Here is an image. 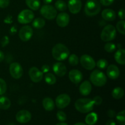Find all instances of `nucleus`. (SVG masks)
I'll list each match as a JSON object with an SVG mask.
<instances>
[{
	"mask_svg": "<svg viewBox=\"0 0 125 125\" xmlns=\"http://www.w3.org/2000/svg\"><path fill=\"white\" fill-rule=\"evenodd\" d=\"M70 51L68 48L62 43H57L52 48V56L57 61H62L68 58Z\"/></svg>",
	"mask_w": 125,
	"mask_h": 125,
	"instance_id": "1",
	"label": "nucleus"
},
{
	"mask_svg": "<svg viewBox=\"0 0 125 125\" xmlns=\"http://www.w3.org/2000/svg\"><path fill=\"white\" fill-rule=\"evenodd\" d=\"M94 105L93 100L90 98H79L74 103L76 109L83 114L91 112L94 109Z\"/></svg>",
	"mask_w": 125,
	"mask_h": 125,
	"instance_id": "2",
	"label": "nucleus"
},
{
	"mask_svg": "<svg viewBox=\"0 0 125 125\" xmlns=\"http://www.w3.org/2000/svg\"><path fill=\"white\" fill-rule=\"evenodd\" d=\"M101 9V4L98 0H87L84 7V12L89 17H94L100 13Z\"/></svg>",
	"mask_w": 125,
	"mask_h": 125,
	"instance_id": "3",
	"label": "nucleus"
},
{
	"mask_svg": "<svg viewBox=\"0 0 125 125\" xmlns=\"http://www.w3.org/2000/svg\"><path fill=\"white\" fill-rule=\"evenodd\" d=\"M90 80L95 86L103 87L107 83V77L101 71L95 70L90 74Z\"/></svg>",
	"mask_w": 125,
	"mask_h": 125,
	"instance_id": "4",
	"label": "nucleus"
},
{
	"mask_svg": "<svg viewBox=\"0 0 125 125\" xmlns=\"http://www.w3.org/2000/svg\"><path fill=\"white\" fill-rule=\"evenodd\" d=\"M117 35L116 28L112 24L106 26L101 33V39L104 42H111L114 40Z\"/></svg>",
	"mask_w": 125,
	"mask_h": 125,
	"instance_id": "5",
	"label": "nucleus"
},
{
	"mask_svg": "<svg viewBox=\"0 0 125 125\" xmlns=\"http://www.w3.org/2000/svg\"><path fill=\"white\" fill-rule=\"evenodd\" d=\"M40 13L45 18L51 20L56 18L57 12L54 7L51 5L45 4L40 9Z\"/></svg>",
	"mask_w": 125,
	"mask_h": 125,
	"instance_id": "6",
	"label": "nucleus"
},
{
	"mask_svg": "<svg viewBox=\"0 0 125 125\" xmlns=\"http://www.w3.org/2000/svg\"><path fill=\"white\" fill-rule=\"evenodd\" d=\"M34 18V13L31 10L24 9L20 12L17 20L20 24H28L31 23Z\"/></svg>",
	"mask_w": 125,
	"mask_h": 125,
	"instance_id": "7",
	"label": "nucleus"
},
{
	"mask_svg": "<svg viewBox=\"0 0 125 125\" xmlns=\"http://www.w3.org/2000/svg\"><path fill=\"white\" fill-rule=\"evenodd\" d=\"M9 72L11 76L15 79H20L23 74V69L18 62H12L9 66Z\"/></svg>",
	"mask_w": 125,
	"mask_h": 125,
	"instance_id": "8",
	"label": "nucleus"
},
{
	"mask_svg": "<svg viewBox=\"0 0 125 125\" xmlns=\"http://www.w3.org/2000/svg\"><path fill=\"white\" fill-rule=\"evenodd\" d=\"M80 63L85 69L92 70L96 66V62L92 56L87 54H84L81 57Z\"/></svg>",
	"mask_w": 125,
	"mask_h": 125,
	"instance_id": "9",
	"label": "nucleus"
},
{
	"mask_svg": "<svg viewBox=\"0 0 125 125\" xmlns=\"http://www.w3.org/2000/svg\"><path fill=\"white\" fill-rule=\"evenodd\" d=\"M18 34L21 40L23 42L29 41L33 35V29L30 26H24L19 31Z\"/></svg>",
	"mask_w": 125,
	"mask_h": 125,
	"instance_id": "10",
	"label": "nucleus"
},
{
	"mask_svg": "<svg viewBox=\"0 0 125 125\" xmlns=\"http://www.w3.org/2000/svg\"><path fill=\"white\" fill-rule=\"evenodd\" d=\"M56 105L59 109H64L70 103V96L67 94H61L56 98Z\"/></svg>",
	"mask_w": 125,
	"mask_h": 125,
	"instance_id": "11",
	"label": "nucleus"
},
{
	"mask_svg": "<svg viewBox=\"0 0 125 125\" xmlns=\"http://www.w3.org/2000/svg\"><path fill=\"white\" fill-rule=\"evenodd\" d=\"M29 75L32 81L37 83H39L42 80L43 73L37 67H32L29 69Z\"/></svg>",
	"mask_w": 125,
	"mask_h": 125,
	"instance_id": "12",
	"label": "nucleus"
},
{
	"mask_svg": "<svg viewBox=\"0 0 125 125\" xmlns=\"http://www.w3.org/2000/svg\"><path fill=\"white\" fill-rule=\"evenodd\" d=\"M32 115L27 110H21L16 114V120L20 123H26L31 120Z\"/></svg>",
	"mask_w": 125,
	"mask_h": 125,
	"instance_id": "13",
	"label": "nucleus"
},
{
	"mask_svg": "<svg viewBox=\"0 0 125 125\" xmlns=\"http://www.w3.org/2000/svg\"><path fill=\"white\" fill-rule=\"evenodd\" d=\"M56 23L61 28H65L70 23V15L65 12H61L56 16Z\"/></svg>",
	"mask_w": 125,
	"mask_h": 125,
	"instance_id": "14",
	"label": "nucleus"
},
{
	"mask_svg": "<svg viewBox=\"0 0 125 125\" xmlns=\"http://www.w3.org/2000/svg\"><path fill=\"white\" fill-rule=\"evenodd\" d=\"M69 11L73 14H77L81 10L82 2L81 0H69L67 4Z\"/></svg>",
	"mask_w": 125,
	"mask_h": 125,
	"instance_id": "15",
	"label": "nucleus"
},
{
	"mask_svg": "<svg viewBox=\"0 0 125 125\" xmlns=\"http://www.w3.org/2000/svg\"><path fill=\"white\" fill-rule=\"evenodd\" d=\"M68 78L72 83L73 84H78L81 82L83 80V73L79 70L76 69H73L70 70L68 73Z\"/></svg>",
	"mask_w": 125,
	"mask_h": 125,
	"instance_id": "16",
	"label": "nucleus"
},
{
	"mask_svg": "<svg viewBox=\"0 0 125 125\" xmlns=\"http://www.w3.org/2000/svg\"><path fill=\"white\" fill-rule=\"evenodd\" d=\"M52 70L55 74L59 77H63L67 73V67L62 62H56L53 65Z\"/></svg>",
	"mask_w": 125,
	"mask_h": 125,
	"instance_id": "17",
	"label": "nucleus"
},
{
	"mask_svg": "<svg viewBox=\"0 0 125 125\" xmlns=\"http://www.w3.org/2000/svg\"><path fill=\"white\" fill-rule=\"evenodd\" d=\"M107 75L110 79H116L120 76V70L117 65L111 64L107 66V70H106Z\"/></svg>",
	"mask_w": 125,
	"mask_h": 125,
	"instance_id": "18",
	"label": "nucleus"
},
{
	"mask_svg": "<svg viewBox=\"0 0 125 125\" xmlns=\"http://www.w3.org/2000/svg\"><path fill=\"white\" fill-rule=\"evenodd\" d=\"M92 90V86L89 81H85L83 82L79 88V93L83 96H87L91 93Z\"/></svg>",
	"mask_w": 125,
	"mask_h": 125,
	"instance_id": "19",
	"label": "nucleus"
},
{
	"mask_svg": "<svg viewBox=\"0 0 125 125\" xmlns=\"http://www.w3.org/2000/svg\"><path fill=\"white\" fill-rule=\"evenodd\" d=\"M101 17L107 21H112L116 18V13L114 10L111 9H106L101 13Z\"/></svg>",
	"mask_w": 125,
	"mask_h": 125,
	"instance_id": "20",
	"label": "nucleus"
},
{
	"mask_svg": "<svg viewBox=\"0 0 125 125\" xmlns=\"http://www.w3.org/2000/svg\"><path fill=\"white\" fill-rule=\"evenodd\" d=\"M114 59L116 62L120 65L125 64V50L123 48H120L116 51L114 54Z\"/></svg>",
	"mask_w": 125,
	"mask_h": 125,
	"instance_id": "21",
	"label": "nucleus"
},
{
	"mask_svg": "<svg viewBox=\"0 0 125 125\" xmlns=\"http://www.w3.org/2000/svg\"><path fill=\"white\" fill-rule=\"evenodd\" d=\"M42 105L43 108L47 111H52L55 107L54 101L50 97H46L43 100Z\"/></svg>",
	"mask_w": 125,
	"mask_h": 125,
	"instance_id": "22",
	"label": "nucleus"
},
{
	"mask_svg": "<svg viewBox=\"0 0 125 125\" xmlns=\"http://www.w3.org/2000/svg\"><path fill=\"white\" fill-rule=\"evenodd\" d=\"M98 115L95 112L89 113L85 118V123L88 125H94L97 122Z\"/></svg>",
	"mask_w": 125,
	"mask_h": 125,
	"instance_id": "23",
	"label": "nucleus"
},
{
	"mask_svg": "<svg viewBox=\"0 0 125 125\" xmlns=\"http://www.w3.org/2000/svg\"><path fill=\"white\" fill-rule=\"evenodd\" d=\"M11 101L6 96H0V109L3 110H7L10 107Z\"/></svg>",
	"mask_w": 125,
	"mask_h": 125,
	"instance_id": "24",
	"label": "nucleus"
},
{
	"mask_svg": "<svg viewBox=\"0 0 125 125\" xmlns=\"http://www.w3.org/2000/svg\"><path fill=\"white\" fill-rule=\"evenodd\" d=\"M26 4L32 10H37L40 7V0H26Z\"/></svg>",
	"mask_w": 125,
	"mask_h": 125,
	"instance_id": "25",
	"label": "nucleus"
},
{
	"mask_svg": "<svg viewBox=\"0 0 125 125\" xmlns=\"http://www.w3.org/2000/svg\"><path fill=\"white\" fill-rule=\"evenodd\" d=\"M124 90L120 87H117L114 88L112 90V96L114 99L119 100L123 98V96H124Z\"/></svg>",
	"mask_w": 125,
	"mask_h": 125,
	"instance_id": "26",
	"label": "nucleus"
},
{
	"mask_svg": "<svg viewBox=\"0 0 125 125\" xmlns=\"http://www.w3.org/2000/svg\"><path fill=\"white\" fill-rule=\"evenodd\" d=\"M45 25V21L43 18L39 17V18L33 20L32 26L35 29H41V28H43Z\"/></svg>",
	"mask_w": 125,
	"mask_h": 125,
	"instance_id": "27",
	"label": "nucleus"
},
{
	"mask_svg": "<svg viewBox=\"0 0 125 125\" xmlns=\"http://www.w3.org/2000/svg\"><path fill=\"white\" fill-rule=\"evenodd\" d=\"M45 82L49 85H53L56 84L57 79H56V76L52 73L48 72L45 76Z\"/></svg>",
	"mask_w": 125,
	"mask_h": 125,
	"instance_id": "28",
	"label": "nucleus"
},
{
	"mask_svg": "<svg viewBox=\"0 0 125 125\" xmlns=\"http://www.w3.org/2000/svg\"><path fill=\"white\" fill-rule=\"evenodd\" d=\"M55 8L57 10L61 11L63 12L67 10V4L65 1H62V0H57L56 2H55Z\"/></svg>",
	"mask_w": 125,
	"mask_h": 125,
	"instance_id": "29",
	"label": "nucleus"
},
{
	"mask_svg": "<svg viewBox=\"0 0 125 125\" xmlns=\"http://www.w3.org/2000/svg\"><path fill=\"white\" fill-rule=\"evenodd\" d=\"M117 122L120 125H125V110L120 111L116 115Z\"/></svg>",
	"mask_w": 125,
	"mask_h": 125,
	"instance_id": "30",
	"label": "nucleus"
},
{
	"mask_svg": "<svg viewBox=\"0 0 125 125\" xmlns=\"http://www.w3.org/2000/svg\"><path fill=\"white\" fill-rule=\"evenodd\" d=\"M104 50L106 52L111 53V52H113L114 51H115V49L117 48V46L114 43L108 42L104 45Z\"/></svg>",
	"mask_w": 125,
	"mask_h": 125,
	"instance_id": "31",
	"label": "nucleus"
},
{
	"mask_svg": "<svg viewBox=\"0 0 125 125\" xmlns=\"http://www.w3.org/2000/svg\"><path fill=\"white\" fill-rule=\"evenodd\" d=\"M68 62L71 65L76 66L79 63V58L77 55L72 54L70 56H68Z\"/></svg>",
	"mask_w": 125,
	"mask_h": 125,
	"instance_id": "32",
	"label": "nucleus"
},
{
	"mask_svg": "<svg viewBox=\"0 0 125 125\" xmlns=\"http://www.w3.org/2000/svg\"><path fill=\"white\" fill-rule=\"evenodd\" d=\"M125 21L124 20H120L116 24V29L118 30V31L119 32L120 34H122V35H125Z\"/></svg>",
	"mask_w": 125,
	"mask_h": 125,
	"instance_id": "33",
	"label": "nucleus"
},
{
	"mask_svg": "<svg viewBox=\"0 0 125 125\" xmlns=\"http://www.w3.org/2000/svg\"><path fill=\"white\" fill-rule=\"evenodd\" d=\"M96 65L98 68L103 70L107 68V66H108V62H107V60L104 59H101L98 60L96 62Z\"/></svg>",
	"mask_w": 125,
	"mask_h": 125,
	"instance_id": "34",
	"label": "nucleus"
},
{
	"mask_svg": "<svg viewBox=\"0 0 125 125\" xmlns=\"http://www.w3.org/2000/svg\"><path fill=\"white\" fill-rule=\"evenodd\" d=\"M7 90V84L6 81L2 78H0V96L6 93Z\"/></svg>",
	"mask_w": 125,
	"mask_h": 125,
	"instance_id": "35",
	"label": "nucleus"
},
{
	"mask_svg": "<svg viewBox=\"0 0 125 125\" xmlns=\"http://www.w3.org/2000/svg\"><path fill=\"white\" fill-rule=\"evenodd\" d=\"M56 116H57V118L60 122H65V121L67 120V115L63 111H59L57 112V114H56Z\"/></svg>",
	"mask_w": 125,
	"mask_h": 125,
	"instance_id": "36",
	"label": "nucleus"
},
{
	"mask_svg": "<svg viewBox=\"0 0 125 125\" xmlns=\"http://www.w3.org/2000/svg\"><path fill=\"white\" fill-rule=\"evenodd\" d=\"M93 101H94V104H96L97 106L101 104L103 102V99L101 96H96L93 98Z\"/></svg>",
	"mask_w": 125,
	"mask_h": 125,
	"instance_id": "37",
	"label": "nucleus"
},
{
	"mask_svg": "<svg viewBox=\"0 0 125 125\" xmlns=\"http://www.w3.org/2000/svg\"><path fill=\"white\" fill-rule=\"evenodd\" d=\"M9 43V39L8 37L6 36V35L4 36L2 38L1 41V46H2V47H4V46H7V45H8Z\"/></svg>",
	"mask_w": 125,
	"mask_h": 125,
	"instance_id": "38",
	"label": "nucleus"
},
{
	"mask_svg": "<svg viewBox=\"0 0 125 125\" xmlns=\"http://www.w3.org/2000/svg\"><path fill=\"white\" fill-rule=\"evenodd\" d=\"M10 3V0H0V8H6Z\"/></svg>",
	"mask_w": 125,
	"mask_h": 125,
	"instance_id": "39",
	"label": "nucleus"
},
{
	"mask_svg": "<svg viewBox=\"0 0 125 125\" xmlns=\"http://www.w3.org/2000/svg\"><path fill=\"white\" fill-rule=\"evenodd\" d=\"M114 0H100V4L104 6H109L112 4Z\"/></svg>",
	"mask_w": 125,
	"mask_h": 125,
	"instance_id": "40",
	"label": "nucleus"
},
{
	"mask_svg": "<svg viewBox=\"0 0 125 125\" xmlns=\"http://www.w3.org/2000/svg\"><path fill=\"white\" fill-rule=\"evenodd\" d=\"M118 17L120 18V19L124 20L125 18V11L124 9H121L119 11H118Z\"/></svg>",
	"mask_w": 125,
	"mask_h": 125,
	"instance_id": "41",
	"label": "nucleus"
},
{
	"mask_svg": "<svg viewBox=\"0 0 125 125\" xmlns=\"http://www.w3.org/2000/svg\"><path fill=\"white\" fill-rule=\"evenodd\" d=\"M50 70V67L48 65L45 64V65H43L42 67V72L43 73H48V72H49Z\"/></svg>",
	"mask_w": 125,
	"mask_h": 125,
	"instance_id": "42",
	"label": "nucleus"
},
{
	"mask_svg": "<svg viewBox=\"0 0 125 125\" xmlns=\"http://www.w3.org/2000/svg\"><path fill=\"white\" fill-rule=\"evenodd\" d=\"M107 115H108L109 117L114 118L116 116V112L114 110H109L108 112H107Z\"/></svg>",
	"mask_w": 125,
	"mask_h": 125,
	"instance_id": "43",
	"label": "nucleus"
},
{
	"mask_svg": "<svg viewBox=\"0 0 125 125\" xmlns=\"http://www.w3.org/2000/svg\"><path fill=\"white\" fill-rule=\"evenodd\" d=\"M106 125H116V123L113 120H109L106 122Z\"/></svg>",
	"mask_w": 125,
	"mask_h": 125,
	"instance_id": "44",
	"label": "nucleus"
},
{
	"mask_svg": "<svg viewBox=\"0 0 125 125\" xmlns=\"http://www.w3.org/2000/svg\"><path fill=\"white\" fill-rule=\"evenodd\" d=\"M4 54L2 51H0V62H2L4 60Z\"/></svg>",
	"mask_w": 125,
	"mask_h": 125,
	"instance_id": "45",
	"label": "nucleus"
},
{
	"mask_svg": "<svg viewBox=\"0 0 125 125\" xmlns=\"http://www.w3.org/2000/svg\"><path fill=\"white\" fill-rule=\"evenodd\" d=\"M52 1L53 0H43V2L45 4H51Z\"/></svg>",
	"mask_w": 125,
	"mask_h": 125,
	"instance_id": "46",
	"label": "nucleus"
},
{
	"mask_svg": "<svg viewBox=\"0 0 125 125\" xmlns=\"http://www.w3.org/2000/svg\"><path fill=\"white\" fill-rule=\"evenodd\" d=\"M74 125H87V124H85L84 123H82V122H79V123H77L76 124H74Z\"/></svg>",
	"mask_w": 125,
	"mask_h": 125,
	"instance_id": "47",
	"label": "nucleus"
},
{
	"mask_svg": "<svg viewBox=\"0 0 125 125\" xmlns=\"http://www.w3.org/2000/svg\"><path fill=\"white\" fill-rule=\"evenodd\" d=\"M56 125H67V123H63V122H61V123H57V124H56Z\"/></svg>",
	"mask_w": 125,
	"mask_h": 125,
	"instance_id": "48",
	"label": "nucleus"
},
{
	"mask_svg": "<svg viewBox=\"0 0 125 125\" xmlns=\"http://www.w3.org/2000/svg\"><path fill=\"white\" fill-rule=\"evenodd\" d=\"M15 125L14 124V123H10V124H9V125Z\"/></svg>",
	"mask_w": 125,
	"mask_h": 125,
	"instance_id": "49",
	"label": "nucleus"
}]
</instances>
